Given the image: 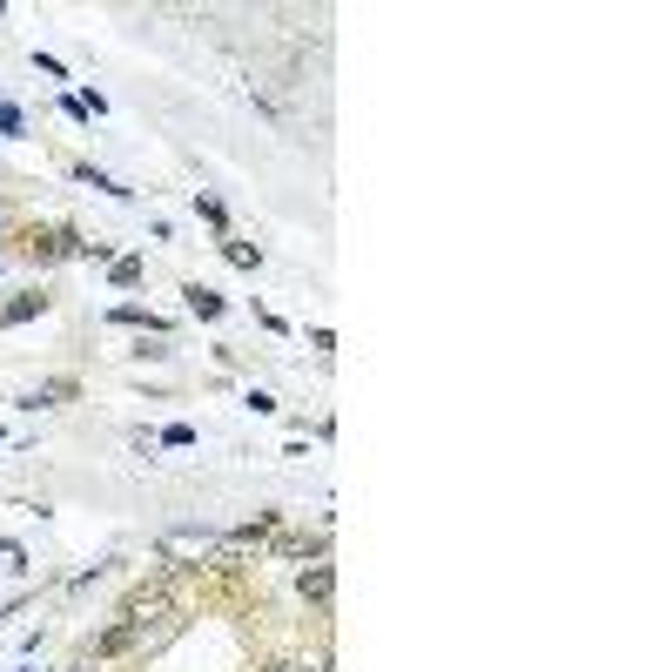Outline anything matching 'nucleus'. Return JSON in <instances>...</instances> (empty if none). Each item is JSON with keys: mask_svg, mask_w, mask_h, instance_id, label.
<instances>
[{"mask_svg": "<svg viewBox=\"0 0 672 672\" xmlns=\"http://www.w3.org/2000/svg\"><path fill=\"white\" fill-rule=\"evenodd\" d=\"M330 565H309V572H303V598H316V606H323V598H330Z\"/></svg>", "mask_w": 672, "mask_h": 672, "instance_id": "f257e3e1", "label": "nucleus"}, {"mask_svg": "<svg viewBox=\"0 0 672 672\" xmlns=\"http://www.w3.org/2000/svg\"><path fill=\"white\" fill-rule=\"evenodd\" d=\"M188 309H196V316H222V296H216V289H188Z\"/></svg>", "mask_w": 672, "mask_h": 672, "instance_id": "f03ea898", "label": "nucleus"}, {"mask_svg": "<svg viewBox=\"0 0 672 672\" xmlns=\"http://www.w3.org/2000/svg\"><path fill=\"white\" fill-rule=\"evenodd\" d=\"M41 303H47V296H21V303H7V309H0V323H27Z\"/></svg>", "mask_w": 672, "mask_h": 672, "instance_id": "7ed1b4c3", "label": "nucleus"}, {"mask_svg": "<svg viewBox=\"0 0 672 672\" xmlns=\"http://www.w3.org/2000/svg\"><path fill=\"white\" fill-rule=\"evenodd\" d=\"M222 256H229L236 269H256V249H249V243H222Z\"/></svg>", "mask_w": 672, "mask_h": 672, "instance_id": "20e7f679", "label": "nucleus"}]
</instances>
